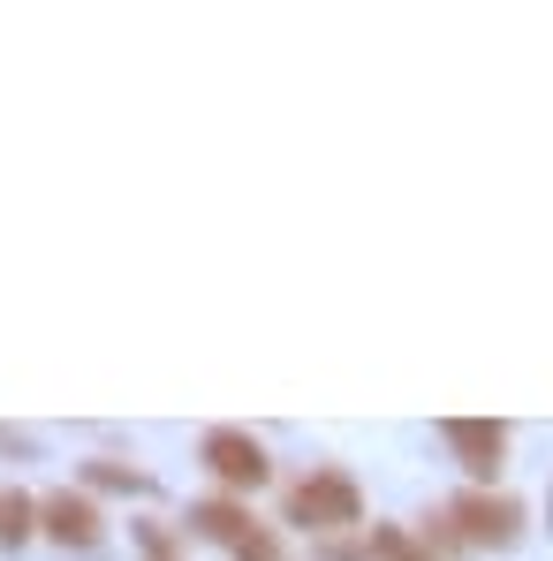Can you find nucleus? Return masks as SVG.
Returning <instances> with one entry per match:
<instances>
[{
    "label": "nucleus",
    "mask_w": 553,
    "mask_h": 561,
    "mask_svg": "<svg viewBox=\"0 0 553 561\" xmlns=\"http://www.w3.org/2000/svg\"><path fill=\"white\" fill-rule=\"evenodd\" d=\"M365 561H433V547H425L417 531H402V524H371Z\"/></svg>",
    "instance_id": "nucleus-7"
},
{
    "label": "nucleus",
    "mask_w": 553,
    "mask_h": 561,
    "mask_svg": "<svg viewBox=\"0 0 553 561\" xmlns=\"http://www.w3.org/2000/svg\"><path fill=\"white\" fill-rule=\"evenodd\" d=\"M84 478H92V485H106V493H152V478H145V470L114 463V456H92V463H84Z\"/></svg>",
    "instance_id": "nucleus-9"
},
{
    "label": "nucleus",
    "mask_w": 553,
    "mask_h": 561,
    "mask_svg": "<svg viewBox=\"0 0 553 561\" xmlns=\"http://www.w3.org/2000/svg\"><path fill=\"white\" fill-rule=\"evenodd\" d=\"M31 531H38V501L8 485V493H0V539H8V547H23Z\"/></svg>",
    "instance_id": "nucleus-8"
},
{
    "label": "nucleus",
    "mask_w": 553,
    "mask_h": 561,
    "mask_svg": "<svg viewBox=\"0 0 553 561\" xmlns=\"http://www.w3.org/2000/svg\"><path fill=\"white\" fill-rule=\"evenodd\" d=\"M440 440L456 448V463L477 478V485H493L500 463H508V425H493V417H448L440 425Z\"/></svg>",
    "instance_id": "nucleus-5"
},
{
    "label": "nucleus",
    "mask_w": 553,
    "mask_h": 561,
    "mask_svg": "<svg viewBox=\"0 0 553 561\" xmlns=\"http://www.w3.org/2000/svg\"><path fill=\"white\" fill-rule=\"evenodd\" d=\"M288 524H303V531H357V524H365L357 478H349V470H311V478H296V485H288Z\"/></svg>",
    "instance_id": "nucleus-1"
},
{
    "label": "nucleus",
    "mask_w": 553,
    "mask_h": 561,
    "mask_svg": "<svg viewBox=\"0 0 553 561\" xmlns=\"http://www.w3.org/2000/svg\"><path fill=\"white\" fill-rule=\"evenodd\" d=\"M440 539H462V547H516V539H523V501L470 485V493H456V501H448Z\"/></svg>",
    "instance_id": "nucleus-2"
},
{
    "label": "nucleus",
    "mask_w": 553,
    "mask_h": 561,
    "mask_svg": "<svg viewBox=\"0 0 553 561\" xmlns=\"http://www.w3.org/2000/svg\"><path fill=\"white\" fill-rule=\"evenodd\" d=\"M197 456H205V470H212L228 493H258V485L274 478V456H266V440H251L243 425H212V433L197 440Z\"/></svg>",
    "instance_id": "nucleus-4"
},
{
    "label": "nucleus",
    "mask_w": 553,
    "mask_h": 561,
    "mask_svg": "<svg viewBox=\"0 0 553 561\" xmlns=\"http://www.w3.org/2000/svg\"><path fill=\"white\" fill-rule=\"evenodd\" d=\"M137 539H145V554H152V561H175V539H168L160 524H137Z\"/></svg>",
    "instance_id": "nucleus-10"
},
{
    "label": "nucleus",
    "mask_w": 553,
    "mask_h": 561,
    "mask_svg": "<svg viewBox=\"0 0 553 561\" xmlns=\"http://www.w3.org/2000/svg\"><path fill=\"white\" fill-rule=\"evenodd\" d=\"M189 531L212 539V547H228L235 561H280L274 531H266L243 501H197V508H189Z\"/></svg>",
    "instance_id": "nucleus-3"
},
{
    "label": "nucleus",
    "mask_w": 553,
    "mask_h": 561,
    "mask_svg": "<svg viewBox=\"0 0 553 561\" xmlns=\"http://www.w3.org/2000/svg\"><path fill=\"white\" fill-rule=\"evenodd\" d=\"M38 531L46 539H61V547H99V531H106V516L92 508V493H46L38 501Z\"/></svg>",
    "instance_id": "nucleus-6"
}]
</instances>
